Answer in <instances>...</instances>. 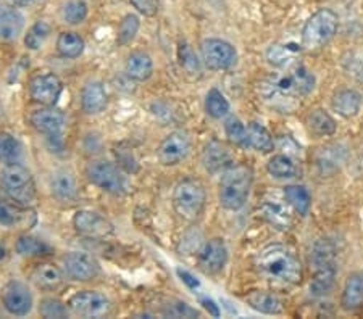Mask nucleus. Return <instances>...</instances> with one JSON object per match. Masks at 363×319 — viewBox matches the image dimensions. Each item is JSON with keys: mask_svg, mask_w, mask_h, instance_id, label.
<instances>
[{"mask_svg": "<svg viewBox=\"0 0 363 319\" xmlns=\"http://www.w3.org/2000/svg\"><path fill=\"white\" fill-rule=\"evenodd\" d=\"M230 102L228 98L221 94L218 89H210L207 97H205V112L213 120H221L230 115Z\"/></svg>", "mask_w": 363, "mask_h": 319, "instance_id": "obj_38", "label": "nucleus"}, {"mask_svg": "<svg viewBox=\"0 0 363 319\" xmlns=\"http://www.w3.org/2000/svg\"><path fill=\"white\" fill-rule=\"evenodd\" d=\"M362 103L363 98L360 92H357L355 89H341L333 97V108L344 118H354V116L359 115Z\"/></svg>", "mask_w": 363, "mask_h": 319, "instance_id": "obj_28", "label": "nucleus"}, {"mask_svg": "<svg viewBox=\"0 0 363 319\" xmlns=\"http://www.w3.org/2000/svg\"><path fill=\"white\" fill-rule=\"evenodd\" d=\"M81 108L86 115H99L107 108L108 94L101 81H89L81 89Z\"/></svg>", "mask_w": 363, "mask_h": 319, "instance_id": "obj_22", "label": "nucleus"}, {"mask_svg": "<svg viewBox=\"0 0 363 319\" xmlns=\"http://www.w3.org/2000/svg\"><path fill=\"white\" fill-rule=\"evenodd\" d=\"M252 182H254V173L247 165H233L228 168L221 173L220 179V205L230 211L241 210L250 195Z\"/></svg>", "mask_w": 363, "mask_h": 319, "instance_id": "obj_2", "label": "nucleus"}, {"mask_svg": "<svg viewBox=\"0 0 363 319\" xmlns=\"http://www.w3.org/2000/svg\"><path fill=\"white\" fill-rule=\"evenodd\" d=\"M245 300H247V303L252 308L260 313H265V315H279V313H283V300L273 292L255 290V292L247 295Z\"/></svg>", "mask_w": 363, "mask_h": 319, "instance_id": "obj_29", "label": "nucleus"}, {"mask_svg": "<svg viewBox=\"0 0 363 319\" xmlns=\"http://www.w3.org/2000/svg\"><path fill=\"white\" fill-rule=\"evenodd\" d=\"M228 263V247L223 239L215 237L207 240L199 250V268L205 274L215 276L225 269Z\"/></svg>", "mask_w": 363, "mask_h": 319, "instance_id": "obj_16", "label": "nucleus"}, {"mask_svg": "<svg viewBox=\"0 0 363 319\" xmlns=\"http://www.w3.org/2000/svg\"><path fill=\"white\" fill-rule=\"evenodd\" d=\"M267 170L274 179H294L298 173L297 163L288 153L273 155L268 160Z\"/></svg>", "mask_w": 363, "mask_h": 319, "instance_id": "obj_34", "label": "nucleus"}, {"mask_svg": "<svg viewBox=\"0 0 363 319\" xmlns=\"http://www.w3.org/2000/svg\"><path fill=\"white\" fill-rule=\"evenodd\" d=\"M29 123H31L34 129L47 137L62 136L67 124V116L55 107H43L34 110L29 115Z\"/></svg>", "mask_w": 363, "mask_h": 319, "instance_id": "obj_17", "label": "nucleus"}, {"mask_svg": "<svg viewBox=\"0 0 363 319\" xmlns=\"http://www.w3.org/2000/svg\"><path fill=\"white\" fill-rule=\"evenodd\" d=\"M25 29V15L18 8L2 5L0 7V40L11 42L16 40Z\"/></svg>", "mask_w": 363, "mask_h": 319, "instance_id": "obj_23", "label": "nucleus"}, {"mask_svg": "<svg viewBox=\"0 0 363 319\" xmlns=\"http://www.w3.org/2000/svg\"><path fill=\"white\" fill-rule=\"evenodd\" d=\"M63 271L72 281L89 282L101 274V265L87 252H69L63 257Z\"/></svg>", "mask_w": 363, "mask_h": 319, "instance_id": "obj_14", "label": "nucleus"}, {"mask_svg": "<svg viewBox=\"0 0 363 319\" xmlns=\"http://www.w3.org/2000/svg\"><path fill=\"white\" fill-rule=\"evenodd\" d=\"M39 315L47 319H62L69 316V306L63 303L62 300L47 297L43 298L39 303Z\"/></svg>", "mask_w": 363, "mask_h": 319, "instance_id": "obj_43", "label": "nucleus"}, {"mask_svg": "<svg viewBox=\"0 0 363 319\" xmlns=\"http://www.w3.org/2000/svg\"><path fill=\"white\" fill-rule=\"evenodd\" d=\"M178 55H179V63L187 73H199V60L194 52L187 44H181L178 49Z\"/></svg>", "mask_w": 363, "mask_h": 319, "instance_id": "obj_46", "label": "nucleus"}, {"mask_svg": "<svg viewBox=\"0 0 363 319\" xmlns=\"http://www.w3.org/2000/svg\"><path fill=\"white\" fill-rule=\"evenodd\" d=\"M207 203L203 184L196 178H184L173 190V208L184 221L194 223L202 216Z\"/></svg>", "mask_w": 363, "mask_h": 319, "instance_id": "obj_3", "label": "nucleus"}, {"mask_svg": "<svg viewBox=\"0 0 363 319\" xmlns=\"http://www.w3.org/2000/svg\"><path fill=\"white\" fill-rule=\"evenodd\" d=\"M29 218L34 216V211L29 210V207H21L13 200H7L4 197H0V226L5 228H15V226L28 224L33 226L36 221H29Z\"/></svg>", "mask_w": 363, "mask_h": 319, "instance_id": "obj_24", "label": "nucleus"}, {"mask_svg": "<svg viewBox=\"0 0 363 319\" xmlns=\"http://www.w3.org/2000/svg\"><path fill=\"white\" fill-rule=\"evenodd\" d=\"M84 39L79 36L78 33L74 31H63L58 34L57 37V50L58 54L69 60H74V58H79L84 52Z\"/></svg>", "mask_w": 363, "mask_h": 319, "instance_id": "obj_30", "label": "nucleus"}, {"mask_svg": "<svg viewBox=\"0 0 363 319\" xmlns=\"http://www.w3.org/2000/svg\"><path fill=\"white\" fill-rule=\"evenodd\" d=\"M339 155H342L341 150L337 147H326L321 149V152L317 155V165L320 166L321 171H328V170H335L337 166L339 161Z\"/></svg>", "mask_w": 363, "mask_h": 319, "instance_id": "obj_45", "label": "nucleus"}, {"mask_svg": "<svg viewBox=\"0 0 363 319\" xmlns=\"http://www.w3.org/2000/svg\"><path fill=\"white\" fill-rule=\"evenodd\" d=\"M177 274L179 276V279L183 281L187 287L189 289H192V290H196V289H199L201 287V282H199L194 276L191 274L189 271H184V269H181V268H178L177 269Z\"/></svg>", "mask_w": 363, "mask_h": 319, "instance_id": "obj_48", "label": "nucleus"}, {"mask_svg": "<svg viewBox=\"0 0 363 319\" xmlns=\"http://www.w3.org/2000/svg\"><path fill=\"white\" fill-rule=\"evenodd\" d=\"M140 28V21L136 15H126L123 16V20L120 21L118 26V33H116V44L118 45H128L133 42V39L136 37V34Z\"/></svg>", "mask_w": 363, "mask_h": 319, "instance_id": "obj_41", "label": "nucleus"}, {"mask_svg": "<svg viewBox=\"0 0 363 319\" xmlns=\"http://www.w3.org/2000/svg\"><path fill=\"white\" fill-rule=\"evenodd\" d=\"M63 94V83L55 73L45 71L33 76L29 81V97L43 107H55Z\"/></svg>", "mask_w": 363, "mask_h": 319, "instance_id": "obj_13", "label": "nucleus"}, {"mask_svg": "<svg viewBox=\"0 0 363 319\" xmlns=\"http://www.w3.org/2000/svg\"><path fill=\"white\" fill-rule=\"evenodd\" d=\"M21 156L23 147L18 139L9 134V132H2V134H0V161H2L4 165L20 163Z\"/></svg>", "mask_w": 363, "mask_h": 319, "instance_id": "obj_36", "label": "nucleus"}, {"mask_svg": "<svg viewBox=\"0 0 363 319\" xmlns=\"http://www.w3.org/2000/svg\"><path fill=\"white\" fill-rule=\"evenodd\" d=\"M301 50V49H298ZM298 50H292L288 45L274 44L267 50V60L277 68H291L296 62V54Z\"/></svg>", "mask_w": 363, "mask_h": 319, "instance_id": "obj_39", "label": "nucleus"}, {"mask_svg": "<svg viewBox=\"0 0 363 319\" xmlns=\"http://www.w3.org/2000/svg\"><path fill=\"white\" fill-rule=\"evenodd\" d=\"M267 79H270L274 86L279 87L286 94L297 98L312 94L315 84H317L313 74L302 65H292L291 68H288V73L273 74V76Z\"/></svg>", "mask_w": 363, "mask_h": 319, "instance_id": "obj_7", "label": "nucleus"}, {"mask_svg": "<svg viewBox=\"0 0 363 319\" xmlns=\"http://www.w3.org/2000/svg\"><path fill=\"white\" fill-rule=\"evenodd\" d=\"M69 310L83 318H102L112 310V301L97 290H81L68 301Z\"/></svg>", "mask_w": 363, "mask_h": 319, "instance_id": "obj_11", "label": "nucleus"}, {"mask_svg": "<svg viewBox=\"0 0 363 319\" xmlns=\"http://www.w3.org/2000/svg\"><path fill=\"white\" fill-rule=\"evenodd\" d=\"M312 265L315 268L313 281L310 284L315 297L330 294L335 286L336 277V261H335V247L328 240H318L313 247Z\"/></svg>", "mask_w": 363, "mask_h": 319, "instance_id": "obj_5", "label": "nucleus"}, {"mask_svg": "<svg viewBox=\"0 0 363 319\" xmlns=\"http://www.w3.org/2000/svg\"><path fill=\"white\" fill-rule=\"evenodd\" d=\"M201 161L205 171L210 174H220L234 165V156L226 144L220 141H208L202 149Z\"/></svg>", "mask_w": 363, "mask_h": 319, "instance_id": "obj_18", "label": "nucleus"}, {"mask_svg": "<svg viewBox=\"0 0 363 319\" xmlns=\"http://www.w3.org/2000/svg\"><path fill=\"white\" fill-rule=\"evenodd\" d=\"M162 315L167 318H199L201 316V313H199L196 308H192L191 305H187L186 301L173 300L163 306Z\"/></svg>", "mask_w": 363, "mask_h": 319, "instance_id": "obj_44", "label": "nucleus"}, {"mask_svg": "<svg viewBox=\"0 0 363 319\" xmlns=\"http://www.w3.org/2000/svg\"><path fill=\"white\" fill-rule=\"evenodd\" d=\"M0 113H2V108H0Z\"/></svg>", "mask_w": 363, "mask_h": 319, "instance_id": "obj_52", "label": "nucleus"}, {"mask_svg": "<svg viewBox=\"0 0 363 319\" xmlns=\"http://www.w3.org/2000/svg\"><path fill=\"white\" fill-rule=\"evenodd\" d=\"M225 134L233 145L241 149L249 147V137H247V127L242 123L238 116L230 115L225 121Z\"/></svg>", "mask_w": 363, "mask_h": 319, "instance_id": "obj_37", "label": "nucleus"}, {"mask_svg": "<svg viewBox=\"0 0 363 319\" xmlns=\"http://www.w3.org/2000/svg\"><path fill=\"white\" fill-rule=\"evenodd\" d=\"M31 282L40 290H57L65 282V271L52 263H40L31 272Z\"/></svg>", "mask_w": 363, "mask_h": 319, "instance_id": "obj_25", "label": "nucleus"}, {"mask_svg": "<svg viewBox=\"0 0 363 319\" xmlns=\"http://www.w3.org/2000/svg\"><path fill=\"white\" fill-rule=\"evenodd\" d=\"M50 192L62 203H72L78 199L79 185L74 171L69 168H58L52 173Z\"/></svg>", "mask_w": 363, "mask_h": 319, "instance_id": "obj_20", "label": "nucleus"}, {"mask_svg": "<svg viewBox=\"0 0 363 319\" xmlns=\"http://www.w3.org/2000/svg\"><path fill=\"white\" fill-rule=\"evenodd\" d=\"M255 268L263 279L278 287H294L303 277L297 255L283 243L263 247L255 257Z\"/></svg>", "mask_w": 363, "mask_h": 319, "instance_id": "obj_1", "label": "nucleus"}, {"mask_svg": "<svg viewBox=\"0 0 363 319\" xmlns=\"http://www.w3.org/2000/svg\"><path fill=\"white\" fill-rule=\"evenodd\" d=\"M284 199L296 213L301 216H307L310 207H312V195L303 185H286Z\"/></svg>", "mask_w": 363, "mask_h": 319, "instance_id": "obj_33", "label": "nucleus"}, {"mask_svg": "<svg viewBox=\"0 0 363 319\" xmlns=\"http://www.w3.org/2000/svg\"><path fill=\"white\" fill-rule=\"evenodd\" d=\"M247 137H249V147L257 150L262 153H270L274 149V141L270 131L267 129L262 123L252 121L247 126Z\"/></svg>", "mask_w": 363, "mask_h": 319, "instance_id": "obj_31", "label": "nucleus"}, {"mask_svg": "<svg viewBox=\"0 0 363 319\" xmlns=\"http://www.w3.org/2000/svg\"><path fill=\"white\" fill-rule=\"evenodd\" d=\"M15 250L20 257H47V255L54 252L49 243L36 236L29 234L18 237V240L15 243Z\"/></svg>", "mask_w": 363, "mask_h": 319, "instance_id": "obj_32", "label": "nucleus"}, {"mask_svg": "<svg viewBox=\"0 0 363 319\" xmlns=\"http://www.w3.org/2000/svg\"><path fill=\"white\" fill-rule=\"evenodd\" d=\"M192 150V139L189 132L178 129L169 134L160 142L157 149V158L163 166H177L189 156Z\"/></svg>", "mask_w": 363, "mask_h": 319, "instance_id": "obj_9", "label": "nucleus"}, {"mask_svg": "<svg viewBox=\"0 0 363 319\" xmlns=\"http://www.w3.org/2000/svg\"><path fill=\"white\" fill-rule=\"evenodd\" d=\"M260 213L263 219H267L273 228L279 231H288L291 228L292 214L286 199L279 200L278 197H267L260 205Z\"/></svg>", "mask_w": 363, "mask_h": 319, "instance_id": "obj_21", "label": "nucleus"}, {"mask_svg": "<svg viewBox=\"0 0 363 319\" xmlns=\"http://www.w3.org/2000/svg\"><path fill=\"white\" fill-rule=\"evenodd\" d=\"M199 303H201L203 308L208 311V315H212L213 318H218L220 316V306L216 305L212 298L201 297V298H199Z\"/></svg>", "mask_w": 363, "mask_h": 319, "instance_id": "obj_49", "label": "nucleus"}, {"mask_svg": "<svg viewBox=\"0 0 363 319\" xmlns=\"http://www.w3.org/2000/svg\"><path fill=\"white\" fill-rule=\"evenodd\" d=\"M125 73L130 79L144 83V81H147L154 74V60L145 52H133L126 58Z\"/></svg>", "mask_w": 363, "mask_h": 319, "instance_id": "obj_26", "label": "nucleus"}, {"mask_svg": "<svg viewBox=\"0 0 363 319\" xmlns=\"http://www.w3.org/2000/svg\"><path fill=\"white\" fill-rule=\"evenodd\" d=\"M130 2L140 15L149 16V18L159 13V8H160L159 0H130Z\"/></svg>", "mask_w": 363, "mask_h": 319, "instance_id": "obj_47", "label": "nucleus"}, {"mask_svg": "<svg viewBox=\"0 0 363 319\" xmlns=\"http://www.w3.org/2000/svg\"><path fill=\"white\" fill-rule=\"evenodd\" d=\"M87 13H89V8L84 0H69L63 5L62 18L68 25H81L87 18Z\"/></svg>", "mask_w": 363, "mask_h": 319, "instance_id": "obj_40", "label": "nucleus"}, {"mask_svg": "<svg viewBox=\"0 0 363 319\" xmlns=\"http://www.w3.org/2000/svg\"><path fill=\"white\" fill-rule=\"evenodd\" d=\"M50 36V26L45 21H36L28 29L25 36V45L29 50H39L43 47L47 37Z\"/></svg>", "mask_w": 363, "mask_h": 319, "instance_id": "obj_42", "label": "nucleus"}, {"mask_svg": "<svg viewBox=\"0 0 363 319\" xmlns=\"http://www.w3.org/2000/svg\"><path fill=\"white\" fill-rule=\"evenodd\" d=\"M308 127L313 134L317 136H333L336 132V121L333 120L330 113H326L325 110H313L312 113L308 115Z\"/></svg>", "mask_w": 363, "mask_h": 319, "instance_id": "obj_35", "label": "nucleus"}, {"mask_svg": "<svg viewBox=\"0 0 363 319\" xmlns=\"http://www.w3.org/2000/svg\"><path fill=\"white\" fill-rule=\"evenodd\" d=\"M86 176L89 182L104 192L112 195L125 194L126 184L121 171L107 160H96L86 168Z\"/></svg>", "mask_w": 363, "mask_h": 319, "instance_id": "obj_8", "label": "nucleus"}, {"mask_svg": "<svg viewBox=\"0 0 363 319\" xmlns=\"http://www.w3.org/2000/svg\"><path fill=\"white\" fill-rule=\"evenodd\" d=\"M73 228L79 236L89 239H105L112 236L115 228L108 218L92 210H79L73 216Z\"/></svg>", "mask_w": 363, "mask_h": 319, "instance_id": "obj_15", "label": "nucleus"}, {"mask_svg": "<svg viewBox=\"0 0 363 319\" xmlns=\"http://www.w3.org/2000/svg\"><path fill=\"white\" fill-rule=\"evenodd\" d=\"M363 305V272H352L344 284L341 306L345 311H354Z\"/></svg>", "mask_w": 363, "mask_h": 319, "instance_id": "obj_27", "label": "nucleus"}, {"mask_svg": "<svg viewBox=\"0 0 363 319\" xmlns=\"http://www.w3.org/2000/svg\"><path fill=\"white\" fill-rule=\"evenodd\" d=\"M203 65L212 71L230 69L238 60V52L223 39H205L201 44Z\"/></svg>", "mask_w": 363, "mask_h": 319, "instance_id": "obj_12", "label": "nucleus"}, {"mask_svg": "<svg viewBox=\"0 0 363 319\" xmlns=\"http://www.w3.org/2000/svg\"><path fill=\"white\" fill-rule=\"evenodd\" d=\"M0 301L11 316H26L33 311L34 297L31 289L21 281H10L0 290Z\"/></svg>", "mask_w": 363, "mask_h": 319, "instance_id": "obj_10", "label": "nucleus"}, {"mask_svg": "<svg viewBox=\"0 0 363 319\" xmlns=\"http://www.w3.org/2000/svg\"><path fill=\"white\" fill-rule=\"evenodd\" d=\"M337 31V15L330 8H321L310 16L302 29V47L320 50L335 37Z\"/></svg>", "mask_w": 363, "mask_h": 319, "instance_id": "obj_6", "label": "nucleus"}, {"mask_svg": "<svg viewBox=\"0 0 363 319\" xmlns=\"http://www.w3.org/2000/svg\"><path fill=\"white\" fill-rule=\"evenodd\" d=\"M5 253H7V250H5L4 243L0 242V260H4V258H5Z\"/></svg>", "mask_w": 363, "mask_h": 319, "instance_id": "obj_51", "label": "nucleus"}, {"mask_svg": "<svg viewBox=\"0 0 363 319\" xmlns=\"http://www.w3.org/2000/svg\"><path fill=\"white\" fill-rule=\"evenodd\" d=\"M257 92H259L260 98L268 107L278 110L281 113H292L301 105V98L286 94L279 87L274 86L270 79L260 81L259 86H257Z\"/></svg>", "mask_w": 363, "mask_h": 319, "instance_id": "obj_19", "label": "nucleus"}, {"mask_svg": "<svg viewBox=\"0 0 363 319\" xmlns=\"http://www.w3.org/2000/svg\"><path fill=\"white\" fill-rule=\"evenodd\" d=\"M0 185L9 199L21 207L33 205V202L36 200V184L31 171L25 165H5L0 173Z\"/></svg>", "mask_w": 363, "mask_h": 319, "instance_id": "obj_4", "label": "nucleus"}, {"mask_svg": "<svg viewBox=\"0 0 363 319\" xmlns=\"http://www.w3.org/2000/svg\"><path fill=\"white\" fill-rule=\"evenodd\" d=\"M15 5H18V7H29V5L39 2V0H11Z\"/></svg>", "mask_w": 363, "mask_h": 319, "instance_id": "obj_50", "label": "nucleus"}]
</instances>
